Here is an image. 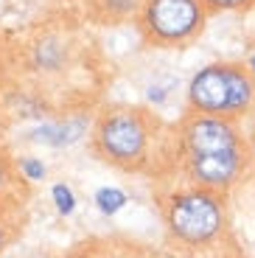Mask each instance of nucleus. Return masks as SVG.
Here are the masks:
<instances>
[{
    "mask_svg": "<svg viewBox=\"0 0 255 258\" xmlns=\"http://www.w3.org/2000/svg\"><path fill=\"white\" fill-rule=\"evenodd\" d=\"M255 107V76L247 64L213 62L199 68L188 82V110L199 115L236 118Z\"/></svg>",
    "mask_w": 255,
    "mask_h": 258,
    "instance_id": "nucleus-1",
    "label": "nucleus"
},
{
    "mask_svg": "<svg viewBox=\"0 0 255 258\" xmlns=\"http://www.w3.org/2000/svg\"><path fill=\"white\" fill-rule=\"evenodd\" d=\"M154 118L141 107H109L93 123V149L101 160L123 171H138L149 160Z\"/></svg>",
    "mask_w": 255,
    "mask_h": 258,
    "instance_id": "nucleus-2",
    "label": "nucleus"
},
{
    "mask_svg": "<svg viewBox=\"0 0 255 258\" xmlns=\"http://www.w3.org/2000/svg\"><path fill=\"white\" fill-rule=\"evenodd\" d=\"M208 14L202 0H143L135 23L146 45L185 48L202 34Z\"/></svg>",
    "mask_w": 255,
    "mask_h": 258,
    "instance_id": "nucleus-3",
    "label": "nucleus"
},
{
    "mask_svg": "<svg viewBox=\"0 0 255 258\" xmlns=\"http://www.w3.org/2000/svg\"><path fill=\"white\" fill-rule=\"evenodd\" d=\"M168 230L185 244H208L216 239L224 225V208L216 194L205 191H182L174 194L166 205Z\"/></svg>",
    "mask_w": 255,
    "mask_h": 258,
    "instance_id": "nucleus-4",
    "label": "nucleus"
},
{
    "mask_svg": "<svg viewBox=\"0 0 255 258\" xmlns=\"http://www.w3.org/2000/svg\"><path fill=\"white\" fill-rule=\"evenodd\" d=\"M179 143L185 157H202V155H227L241 152V135L236 121L216 115H199L188 112L179 126Z\"/></svg>",
    "mask_w": 255,
    "mask_h": 258,
    "instance_id": "nucleus-5",
    "label": "nucleus"
},
{
    "mask_svg": "<svg viewBox=\"0 0 255 258\" xmlns=\"http://www.w3.org/2000/svg\"><path fill=\"white\" fill-rule=\"evenodd\" d=\"M185 171L197 185L208 191H222L233 185L238 174L244 171V149L241 152H227V155H202V157H182Z\"/></svg>",
    "mask_w": 255,
    "mask_h": 258,
    "instance_id": "nucleus-6",
    "label": "nucleus"
},
{
    "mask_svg": "<svg viewBox=\"0 0 255 258\" xmlns=\"http://www.w3.org/2000/svg\"><path fill=\"white\" fill-rule=\"evenodd\" d=\"M143 0H90L93 14L104 23H123L129 17H138Z\"/></svg>",
    "mask_w": 255,
    "mask_h": 258,
    "instance_id": "nucleus-7",
    "label": "nucleus"
},
{
    "mask_svg": "<svg viewBox=\"0 0 255 258\" xmlns=\"http://www.w3.org/2000/svg\"><path fill=\"white\" fill-rule=\"evenodd\" d=\"M87 132V121L84 118H76V121H68L62 126H42L37 132V141H45L51 146H68V143H76L79 138Z\"/></svg>",
    "mask_w": 255,
    "mask_h": 258,
    "instance_id": "nucleus-8",
    "label": "nucleus"
},
{
    "mask_svg": "<svg viewBox=\"0 0 255 258\" xmlns=\"http://www.w3.org/2000/svg\"><path fill=\"white\" fill-rule=\"evenodd\" d=\"M62 45L59 42H39L37 45V53H34V64L39 71H59L62 68Z\"/></svg>",
    "mask_w": 255,
    "mask_h": 258,
    "instance_id": "nucleus-9",
    "label": "nucleus"
},
{
    "mask_svg": "<svg viewBox=\"0 0 255 258\" xmlns=\"http://www.w3.org/2000/svg\"><path fill=\"white\" fill-rule=\"evenodd\" d=\"M96 205H98L101 213L112 216V213H118L123 205H126V194H123L121 188H101V191L96 194Z\"/></svg>",
    "mask_w": 255,
    "mask_h": 258,
    "instance_id": "nucleus-10",
    "label": "nucleus"
},
{
    "mask_svg": "<svg viewBox=\"0 0 255 258\" xmlns=\"http://www.w3.org/2000/svg\"><path fill=\"white\" fill-rule=\"evenodd\" d=\"M53 194V202H56V211L62 213V216H71L73 211H76V197H73V191L65 182H56V185L51 188Z\"/></svg>",
    "mask_w": 255,
    "mask_h": 258,
    "instance_id": "nucleus-11",
    "label": "nucleus"
},
{
    "mask_svg": "<svg viewBox=\"0 0 255 258\" xmlns=\"http://www.w3.org/2000/svg\"><path fill=\"white\" fill-rule=\"evenodd\" d=\"M208 12H249L255 9V0H202Z\"/></svg>",
    "mask_w": 255,
    "mask_h": 258,
    "instance_id": "nucleus-12",
    "label": "nucleus"
},
{
    "mask_svg": "<svg viewBox=\"0 0 255 258\" xmlns=\"http://www.w3.org/2000/svg\"><path fill=\"white\" fill-rule=\"evenodd\" d=\"M20 171H23V174H26V180H31V182H37V180H42V177H45L42 160H34V157L20 160Z\"/></svg>",
    "mask_w": 255,
    "mask_h": 258,
    "instance_id": "nucleus-13",
    "label": "nucleus"
},
{
    "mask_svg": "<svg viewBox=\"0 0 255 258\" xmlns=\"http://www.w3.org/2000/svg\"><path fill=\"white\" fill-rule=\"evenodd\" d=\"M6 182H9V168H6V157L0 155V191L6 188Z\"/></svg>",
    "mask_w": 255,
    "mask_h": 258,
    "instance_id": "nucleus-14",
    "label": "nucleus"
},
{
    "mask_svg": "<svg viewBox=\"0 0 255 258\" xmlns=\"http://www.w3.org/2000/svg\"><path fill=\"white\" fill-rule=\"evenodd\" d=\"M3 244H6V227H3V222H0V250H3Z\"/></svg>",
    "mask_w": 255,
    "mask_h": 258,
    "instance_id": "nucleus-15",
    "label": "nucleus"
},
{
    "mask_svg": "<svg viewBox=\"0 0 255 258\" xmlns=\"http://www.w3.org/2000/svg\"><path fill=\"white\" fill-rule=\"evenodd\" d=\"M247 68H249V73H252V76H255V53H252V56L247 59Z\"/></svg>",
    "mask_w": 255,
    "mask_h": 258,
    "instance_id": "nucleus-16",
    "label": "nucleus"
},
{
    "mask_svg": "<svg viewBox=\"0 0 255 258\" xmlns=\"http://www.w3.org/2000/svg\"><path fill=\"white\" fill-rule=\"evenodd\" d=\"M252 157H255V138H252Z\"/></svg>",
    "mask_w": 255,
    "mask_h": 258,
    "instance_id": "nucleus-17",
    "label": "nucleus"
}]
</instances>
